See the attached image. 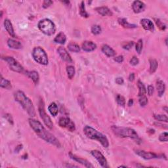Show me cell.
Here are the masks:
<instances>
[{
	"mask_svg": "<svg viewBox=\"0 0 168 168\" xmlns=\"http://www.w3.org/2000/svg\"><path fill=\"white\" fill-rule=\"evenodd\" d=\"M29 124L36 135L40 137L41 139H43L44 141L49 142L50 144L53 145L55 147H61V143L58 141V140L53 134L47 131L40 121L33 118H30Z\"/></svg>",
	"mask_w": 168,
	"mask_h": 168,
	"instance_id": "cell-1",
	"label": "cell"
},
{
	"mask_svg": "<svg viewBox=\"0 0 168 168\" xmlns=\"http://www.w3.org/2000/svg\"><path fill=\"white\" fill-rule=\"evenodd\" d=\"M14 97L16 101L22 106V108L27 112L30 116L34 117L36 116L35 108L32 100L24 94V92L21 91H16L14 95Z\"/></svg>",
	"mask_w": 168,
	"mask_h": 168,
	"instance_id": "cell-2",
	"label": "cell"
},
{
	"mask_svg": "<svg viewBox=\"0 0 168 168\" xmlns=\"http://www.w3.org/2000/svg\"><path fill=\"white\" fill-rule=\"evenodd\" d=\"M83 133L88 138L96 140L100 142V144L105 148H108L109 147V142L107 137L91 126H85V127L83 128Z\"/></svg>",
	"mask_w": 168,
	"mask_h": 168,
	"instance_id": "cell-3",
	"label": "cell"
},
{
	"mask_svg": "<svg viewBox=\"0 0 168 168\" xmlns=\"http://www.w3.org/2000/svg\"><path fill=\"white\" fill-rule=\"evenodd\" d=\"M112 131L115 135L119 137H122V138H130L134 140H139L138 134L136 131L133 130V129L130 127H119V126L113 125L112 126Z\"/></svg>",
	"mask_w": 168,
	"mask_h": 168,
	"instance_id": "cell-4",
	"label": "cell"
},
{
	"mask_svg": "<svg viewBox=\"0 0 168 168\" xmlns=\"http://www.w3.org/2000/svg\"><path fill=\"white\" fill-rule=\"evenodd\" d=\"M38 26L40 31L47 36H52L54 34L56 31L55 24L48 19H44L43 20H41L39 22Z\"/></svg>",
	"mask_w": 168,
	"mask_h": 168,
	"instance_id": "cell-5",
	"label": "cell"
},
{
	"mask_svg": "<svg viewBox=\"0 0 168 168\" xmlns=\"http://www.w3.org/2000/svg\"><path fill=\"white\" fill-rule=\"evenodd\" d=\"M32 57L36 63L41 65H47L49 63L48 56L43 49L40 47H36L33 48L32 53Z\"/></svg>",
	"mask_w": 168,
	"mask_h": 168,
	"instance_id": "cell-6",
	"label": "cell"
},
{
	"mask_svg": "<svg viewBox=\"0 0 168 168\" xmlns=\"http://www.w3.org/2000/svg\"><path fill=\"white\" fill-rule=\"evenodd\" d=\"M38 110H39V113H40L41 118L43 121L45 125H46L49 129H50V130H51L53 127V122L51 119V117L47 115V113L46 112L45 107H44V103L42 100H40Z\"/></svg>",
	"mask_w": 168,
	"mask_h": 168,
	"instance_id": "cell-7",
	"label": "cell"
},
{
	"mask_svg": "<svg viewBox=\"0 0 168 168\" xmlns=\"http://www.w3.org/2000/svg\"><path fill=\"white\" fill-rule=\"evenodd\" d=\"M4 59L7 63L10 69L14 72L22 73L24 71V68L21 64L17 61L12 57H5Z\"/></svg>",
	"mask_w": 168,
	"mask_h": 168,
	"instance_id": "cell-8",
	"label": "cell"
},
{
	"mask_svg": "<svg viewBox=\"0 0 168 168\" xmlns=\"http://www.w3.org/2000/svg\"><path fill=\"white\" fill-rule=\"evenodd\" d=\"M91 155L97 159L98 162L99 163V164L103 167H105V168L109 167L107 159L105 158L104 155H103V154L100 152V151L97 150H92L91 152Z\"/></svg>",
	"mask_w": 168,
	"mask_h": 168,
	"instance_id": "cell-9",
	"label": "cell"
},
{
	"mask_svg": "<svg viewBox=\"0 0 168 168\" xmlns=\"http://www.w3.org/2000/svg\"><path fill=\"white\" fill-rule=\"evenodd\" d=\"M135 153L137 155L141 156V158H142L145 159H152L159 158L163 156L162 155L159 156L158 154H156L155 153H153L151 152H146V151L141 150H135Z\"/></svg>",
	"mask_w": 168,
	"mask_h": 168,
	"instance_id": "cell-10",
	"label": "cell"
},
{
	"mask_svg": "<svg viewBox=\"0 0 168 168\" xmlns=\"http://www.w3.org/2000/svg\"><path fill=\"white\" fill-rule=\"evenodd\" d=\"M57 52L61 57V58H62L64 61H65V62H67L68 63H72V62H73V61H72V58L70 57V54L68 53V51H66V49L64 48V47H59L57 49Z\"/></svg>",
	"mask_w": 168,
	"mask_h": 168,
	"instance_id": "cell-11",
	"label": "cell"
},
{
	"mask_svg": "<svg viewBox=\"0 0 168 168\" xmlns=\"http://www.w3.org/2000/svg\"><path fill=\"white\" fill-rule=\"evenodd\" d=\"M142 26L145 30L154 32V25L152 21L148 19H142L141 21Z\"/></svg>",
	"mask_w": 168,
	"mask_h": 168,
	"instance_id": "cell-12",
	"label": "cell"
},
{
	"mask_svg": "<svg viewBox=\"0 0 168 168\" xmlns=\"http://www.w3.org/2000/svg\"><path fill=\"white\" fill-rule=\"evenodd\" d=\"M69 156H70V157L71 158V159H74V161L78 162V163H80L81 164L83 165V166H85V167H89V168H90V167H93V166L90 163V162H88V160H86V159H83V158L78 157V156L73 154H72V152L69 153Z\"/></svg>",
	"mask_w": 168,
	"mask_h": 168,
	"instance_id": "cell-13",
	"label": "cell"
},
{
	"mask_svg": "<svg viewBox=\"0 0 168 168\" xmlns=\"http://www.w3.org/2000/svg\"><path fill=\"white\" fill-rule=\"evenodd\" d=\"M82 49L85 52H91L97 48V45L91 41H85L82 43Z\"/></svg>",
	"mask_w": 168,
	"mask_h": 168,
	"instance_id": "cell-14",
	"label": "cell"
},
{
	"mask_svg": "<svg viewBox=\"0 0 168 168\" xmlns=\"http://www.w3.org/2000/svg\"><path fill=\"white\" fill-rule=\"evenodd\" d=\"M145 4L141 1H135L132 4V9L135 13H140L145 9Z\"/></svg>",
	"mask_w": 168,
	"mask_h": 168,
	"instance_id": "cell-15",
	"label": "cell"
},
{
	"mask_svg": "<svg viewBox=\"0 0 168 168\" xmlns=\"http://www.w3.org/2000/svg\"><path fill=\"white\" fill-rule=\"evenodd\" d=\"M102 51L108 57H112L116 55V53L114 50L108 45H103L102 46Z\"/></svg>",
	"mask_w": 168,
	"mask_h": 168,
	"instance_id": "cell-16",
	"label": "cell"
},
{
	"mask_svg": "<svg viewBox=\"0 0 168 168\" xmlns=\"http://www.w3.org/2000/svg\"><path fill=\"white\" fill-rule=\"evenodd\" d=\"M4 26L5 28L7 30V32L9 33V34L13 38H16V35L14 32V29L13 27L12 23L9 19H5L4 21Z\"/></svg>",
	"mask_w": 168,
	"mask_h": 168,
	"instance_id": "cell-17",
	"label": "cell"
},
{
	"mask_svg": "<svg viewBox=\"0 0 168 168\" xmlns=\"http://www.w3.org/2000/svg\"><path fill=\"white\" fill-rule=\"evenodd\" d=\"M95 10L97 11V12L103 16H112L113 15L112 11L108 8L107 7H97L95 9Z\"/></svg>",
	"mask_w": 168,
	"mask_h": 168,
	"instance_id": "cell-18",
	"label": "cell"
},
{
	"mask_svg": "<svg viewBox=\"0 0 168 168\" xmlns=\"http://www.w3.org/2000/svg\"><path fill=\"white\" fill-rule=\"evenodd\" d=\"M117 21H118V23L125 28H135L137 27L136 24L130 23L127 22V19L124 18H120Z\"/></svg>",
	"mask_w": 168,
	"mask_h": 168,
	"instance_id": "cell-19",
	"label": "cell"
},
{
	"mask_svg": "<svg viewBox=\"0 0 168 168\" xmlns=\"http://www.w3.org/2000/svg\"><path fill=\"white\" fill-rule=\"evenodd\" d=\"M156 89H157L158 96L162 97L164 95L165 90H166V85L163 81L159 80L156 82Z\"/></svg>",
	"mask_w": 168,
	"mask_h": 168,
	"instance_id": "cell-20",
	"label": "cell"
},
{
	"mask_svg": "<svg viewBox=\"0 0 168 168\" xmlns=\"http://www.w3.org/2000/svg\"><path fill=\"white\" fill-rule=\"evenodd\" d=\"M7 45L11 49H20L22 48V44L18 41H16L13 39H9L7 41Z\"/></svg>",
	"mask_w": 168,
	"mask_h": 168,
	"instance_id": "cell-21",
	"label": "cell"
},
{
	"mask_svg": "<svg viewBox=\"0 0 168 168\" xmlns=\"http://www.w3.org/2000/svg\"><path fill=\"white\" fill-rule=\"evenodd\" d=\"M66 41V36L63 32L58 33L54 39V42L56 43L63 45L65 43Z\"/></svg>",
	"mask_w": 168,
	"mask_h": 168,
	"instance_id": "cell-22",
	"label": "cell"
},
{
	"mask_svg": "<svg viewBox=\"0 0 168 168\" xmlns=\"http://www.w3.org/2000/svg\"><path fill=\"white\" fill-rule=\"evenodd\" d=\"M26 75L28 76L30 79L36 85L38 84L39 82V80H40V76H39L38 72L36 71H27Z\"/></svg>",
	"mask_w": 168,
	"mask_h": 168,
	"instance_id": "cell-23",
	"label": "cell"
},
{
	"mask_svg": "<svg viewBox=\"0 0 168 168\" xmlns=\"http://www.w3.org/2000/svg\"><path fill=\"white\" fill-rule=\"evenodd\" d=\"M149 63H150L149 72L150 74H154L158 68V61L156 59H154V58H150L149 60Z\"/></svg>",
	"mask_w": 168,
	"mask_h": 168,
	"instance_id": "cell-24",
	"label": "cell"
},
{
	"mask_svg": "<svg viewBox=\"0 0 168 168\" xmlns=\"http://www.w3.org/2000/svg\"><path fill=\"white\" fill-rule=\"evenodd\" d=\"M48 110L53 116L55 117L58 113V106L55 103H52L48 106Z\"/></svg>",
	"mask_w": 168,
	"mask_h": 168,
	"instance_id": "cell-25",
	"label": "cell"
},
{
	"mask_svg": "<svg viewBox=\"0 0 168 168\" xmlns=\"http://www.w3.org/2000/svg\"><path fill=\"white\" fill-rule=\"evenodd\" d=\"M137 86H138L139 88V97L145 95V94L147 93V89L143 83L141 82V81H138V82H137Z\"/></svg>",
	"mask_w": 168,
	"mask_h": 168,
	"instance_id": "cell-26",
	"label": "cell"
},
{
	"mask_svg": "<svg viewBox=\"0 0 168 168\" xmlns=\"http://www.w3.org/2000/svg\"><path fill=\"white\" fill-rule=\"evenodd\" d=\"M70 122H71V120L70 119L69 117H63L60 118L59 122H58V125H59V126L61 127L67 128V127H68Z\"/></svg>",
	"mask_w": 168,
	"mask_h": 168,
	"instance_id": "cell-27",
	"label": "cell"
},
{
	"mask_svg": "<svg viewBox=\"0 0 168 168\" xmlns=\"http://www.w3.org/2000/svg\"><path fill=\"white\" fill-rule=\"evenodd\" d=\"M68 49L70 51L73 53H79L80 51V47L77 43L71 42L68 45Z\"/></svg>",
	"mask_w": 168,
	"mask_h": 168,
	"instance_id": "cell-28",
	"label": "cell"
},
{
	"mask_svg": "<svg viewBox=\"0 0 168 168\" xmlns=\"http://www.w3.org/2000/svg\"><path fill=\"white\" fill-rule=\"evenodd\" d=\"M0 85H1V88H4L6 89H10L12 88L10 81L5 79V78L2 77V75L1 76V84H0Z\"/></svg>",
	"mask_w": 168,
	"mask_h": 168,
	"instance_id": "cell-29",
	"label": "cell"
},
{
	"mask_svg": "<svg viewBox=\"0 0 168 168\" xmlns=\"http://www.w3.org/2000/svg\"><path fill=\"white\" fill-rule=\"evenodd\" d=\"M80 15L84 18L89 17V14L85 11V7L84 1H82L80 5Z\"/></svg>",
	"mask_w": 168,
	"mask_h": 168,
	"instance_id": "cell-30",
	"label": "cell"
},
{
	"mask_svg": "<svg viewBox=\"0 0 168 168\" xmlns=\"http://www.w3.org/2000/svg\"><path fill=\"white\" fill-rule=\"evenodd\" d=\"M66 72L70 80H72L75 75V68L73 66H68L66 67Z\"/></svg>",
	"mask_w": 168,
	"mask_h": 168,
	"instance_id": "cell-31",
	"label": "cell"
},
{
	"mask_svg": "<svg viewBox=\"0 0 168 168\" xmlns=\"http://www.w3.org/2000/svg\"><path fill=\"white\" fill-rule=\"evenodd\" d=\"M116 102L120 106H124L125 105V98L121 95H117L116 98Z\"/></svg>",
	"mask_w": 168,
	"mask_h": 168,
	"instance_id": "cell-32",
	"label": "cell"
},
{
	"mask_svg": "<svg viewBox=\"0 0 168 168\" xmlns=\"http://www.w3.org/2000/svg\"><path fill=\"white\" fill-rule=\"evenodd\" d=\"M102 29L99 25H94L91 28V33L93 35H99L101 32Z\"/></svg>",
	"mask_w": 168,
	"mask_h": 168,
	"instance_id": "cell-33",
	"label": "cell"
},
{
	"mask_svg": "<svg viewBox=\"0 0 168 168\" xmlns=\"http://www.w3.org/2000/svg\"><path fill=\"white\" fill-rule=\"evenodd\" d=\"M154 117L159 122H168L167 116L166 115H164V114H158V115H154Z\"/></svg>",
	"mask_w": 168,
	"mask_h": 168,
	"instance_id": "cell-34",
	"label": "cell"
},
{
	"mask_svg": "<svg viewBox=\"0 0 168 168\" xmlns=\"http://www.w3.org/2000/svg\"><path fill=\"white\" fill-rule=\"evenodd\" d=\"M142 46H143L142 40H141V39H140V40H139L137 42L136 46H135V50H136V51L138 53V54H141L142 49Z\"/></svg>",
	"mask_w": 168,
	"mask_h": 168,
	"instance_id": "cell-35",
	"label": "cell"
},
{
	"mask_svg": "<svg viewBox=\"0 0 168 168\" xmlns=\"http://www.w3.org/2000/svg\"><path fill=\"white\" fill-rule=\"evenodd\" d=\"M139 104L141 106H145L148 104V99L147 97L144 95V96L139 97Z\"/></svg>",
	"mask_w": 168,
	"mask_h": 168,
	"instance_id": "cell-36",
	"label": "cell"
},
{
	"mask_svg": "<svg viewBox=\"0 0 168 168\" xmlns=\"http://www.w3.org/2000/svg\"><path fill=\"white\" fill-rule=\"evenodd\" d=\"M155 21H156V24H157V26H158L159 29L162 30H165L166 29V24L163 23V22L159 20V19H155Z\"/></svg>",
	"mask_w": 168,
	"mask_h": 168,
	"instance_id": "cell-37",
	"label": "cell"
},
{
	"mask_svg": "<svg viewBox=\"0 0 168 168\" xmlns=\"http://www.w3.org/2000/svg\"><path fill=\"white\" fill-rule=\"evenodd\" d=\"M133 45H134L133 41H129V42H127V43H125L123 44L122 47L125 50H130L132 48Z\"/></svg>",
	"mask_w": 168,
	"mask_h": 168,
	"instance_id": "cell-38",
	"label": "cell"
},
{
	"mask_svg": "<svg viewBox=\"0 0 168 168\" xmlns=\"http://www.w3.org/2000/svg\"><path fill=\"white\" fill-rule=\"evenodd\" d=\"M167 137H168V134L167 132H164L161 133L160 135L159 136V140L162 142H167Z\"/></svg>",
	"mask_w": 168,
	"mask_h": 168,
	"instance_id": "cell-39",
	"label": "cell"
},
{
	"mask_svg": "<svg viewBox=\"0 0 168 168\" xmlns=\"http://www.w3.org/2000/svg\"><path fill=\"white\" fill-rule=\"evenodd\" d=\"M139 60L138 59V58L135 57V56L131 58V59L130 60V64L132 66H136L139 64Z\"/></svg>",
	"mask_w": 168,
	"mask_h": 168,
	"instance_id": "cell-40",
	"label": "cell"
},
{
	"mask_svg": "<svg viewBox=\"0 0 168 168\" xmlns=\"http://www.w3.org/2000/svg\"><path fill=\"white\" fill-rule=\"evenodd\" d=\"M53 4V2L52 1H49V0H45L43 3V5H42V7L44 9H47V7H49L51 6V5Z\"/></svg>",
	"mask_w": 168,
	"mask_h": 168,
	"instance_id": "cell-41",
	"label": "cell"
},
{
	"mask_svg": "<svg viewBox=\"0 0 168 168\" xmlns=\"http://www.w3.org/2000/svg\"><path fill=\"white\" fill-rule=\"evenodd\" d=\"M5 119H6L8 122L10 123V124L11 125H13L14 124V122H13V117L12 116H11V114H6L5 115Z\"/></svg>",
	"mask_w": 168,
	"mask_h": 168,
	"instance_id": "cell-42",
	"label": "cell"
},
{
	"mask_svg": "<svg viewBox=\"0 0 168 168\" xmlns=\"http://www.w3.org/2000/svg\"><path fill=\"white\" fill-rule=\"evenodd\" d=\"M154 87L152 85H148V89H147V92H148V95H149V96H152L154 93Z\"/></svg>",
	"mask_w": 168,
	"mask_h": 168,
	"instance_id": "cell-43",
	"label": "cell"
},
{
	"mask_svg": "<svg viewBox=\"0 0 168 168\" xmlns=\"http://www.w3.org/2000/svg\"><path fill=\"white\" fill-rule=\"evenodd\" d=\"M114 61L117 63H122L124 62V57L122 55L117 56V57L114 58Z\"/></svg>",
	"mask_w": 168,
	"mask_h": 168,
	"instance_id": "cell-44",
	"label": "cell"
},
{
	"mask_svg": "<svg viewBox=\"0 0 168 168\" xmlns=\"http://www.w3.org/2000/svg\"><path fill=\"white\" fill-rule=\"evenodd\" d=\"M116 83L118 85H122L124 83V80L122 78H116Z\"/></svg>",
	"mask_w": 168,
	"mask_h": 168,
	"instance_id": "cell-45",
	"label": "cell"
},
{
	"mask_svg": "<svg viewBox=\"0 0 168 168\" xmlns=\"http://www.w3.org/2000/svg\"><path fill=\"white\" fill-rule=\"evenodd\" d=\"M135 80V74L134 73H131L130 74V75H129V80L130 81V82H133Z\"/></svg>",
	"mask_w": 168,
	"mask_h": 168,
	"instance_id": "cell-46",
	"label": "cell"
},
{
	"mask_svg": "<svg viewBox=\"0 0 168 168\" xmlns=\"http://www.w3.org/2000/svg\"><path fill=\"white\" fill-rule=\"evenodd\" d=\"M127 105L129 106H131L133 105V99H130L128 101Z\"/></svg>",
	"mask_w": 168,
	"mask_h": 168,
	"instance_id": "cell-47",
	"label": "cell"
},
{
	"mask_svg": "<svg viewBox=\"0 0 168 168\" xmlns=\"http://www.w3.org/2000/svg\"><path fill=\"white\" fill-rule=\"evenodd\" d=\"M126 167V166H119V167Z\"/></svg>",
	"mask_w": 168,
	"mask_h": 168,
	"instance_id": "cell-48",
	"label": "cell"
}]
</instances>
